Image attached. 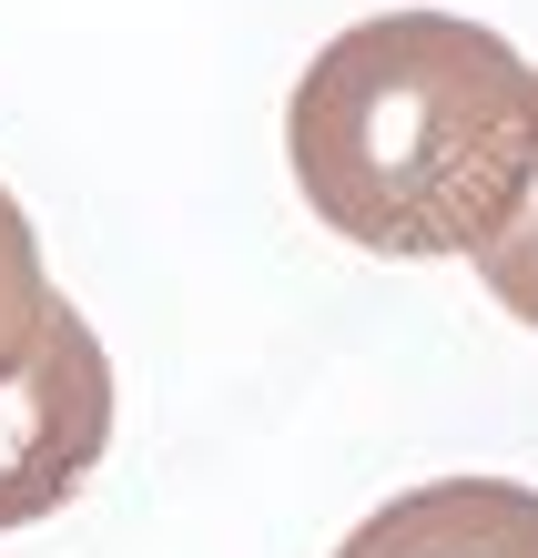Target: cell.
Segmentation results:
<instances>
[{
	"mask_svg": "<svg viewBox=\"0 0 538 558\" xmlns=\"http://www.w3.org/2000/svg\"><path fill=\"white\" fill-rule=\"evenodd\" d=\"M285 162L325 234L386 265H488L538 193V61L457 11L346 21L295 72Z\"/></svg>",
	"mask_w": 538,
	"mask_h": 558,
	"instance_id": "obj_1",
	"label": "cell"
},
{
	"mask_svg": "<svg viewBox=\"0 0 538 558\" xmlns=\"http://www.w3.org/2000/svg\"><path fill=\"white\" fill-rule=\"evenodd\" d=\"M112 457V355L61 305L21 376H0V538L72 508Z\"/></svg>",
	"mask_w": 538,
	"mask_h": 558,
	"instance_id": "obj_2",
	"label": "cell"
},
{
	"mask_svg": "<svg viewBox=\"0 0 538 558\" xmlns=\"http://www.w3.org/2000/svg\"><path fill=\"white\" fill-rule=\"evenodd\" d=\"M478 275H488V294H498V305H509L518 325H538V193H528V214H518V234L498 244V254H488Z\"/></svg>",
	"mask_w": 538,
	"mask_h": 558,
	"instance_id": "obj_5",
	"label": "cell"
},
{
	"mask_svg": "<svg viewBox=\"0 0 538 558\" xmlns=\"http://www.w3.org/2000/svg\"><path fill=\"white\" fill-rule=\"evenodd\" d=\"M335 558H538V487L518 477H437L366 508Z\"/></svg>",
	"mask_w": 538,
	"mask_h": 558,
	"instance_id": "obj_3",
	"label": "cell"
},
{
	"mask_svg": "<svg viewBox=\"0 0 538 558\" xmlns=\"http://www.w3.org/2000/svg\"><path fill=\"white\" fill-rule=\"evenodd\" d=\"M51 315H61V284L41 265V234H31L21 193L0 183V376L31 366V345L51 336Z\"/></svg>",
	"mask_w": 538,
	"mask_h": 558,
	"instance_id": "obj_4",
	"label": "cell"
}]
</instances>
